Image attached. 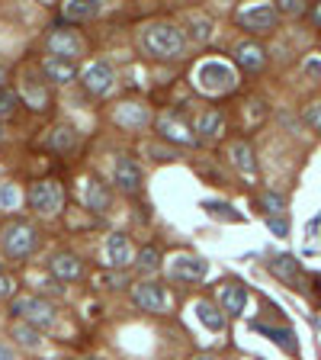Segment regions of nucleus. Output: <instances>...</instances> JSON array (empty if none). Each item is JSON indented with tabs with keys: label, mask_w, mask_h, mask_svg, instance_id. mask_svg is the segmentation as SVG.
Returning <instances> with one entry per match:
<instances>
[{
	"label": "nucleus",
	"mask_w": 321,
	"mask_h": 360,
	"mask_svg": "<svg viewBox=\"0 0 321 360\" xmlns=\"http://www.w3.org/2000/svg\"><path fill=\"white\" fill-rule=\"evenodd\" d=\"M142 42H145V48L151 52V55L177 58L180 52H184V46H186V36L177 26H171V23H155V26L145 29Z\"/></svg>",
	"instance_id": "f257e3e1"
},
{
	"label": "nucleus",
	"mask_w": 321,
	"mask_h": 360,
	"mask_svg": "<svg viewBox=\"0 0 321 360\" xmlns=\"http://www.w3.org/2000/svg\"><path fill=\"white\" fill-rule=\"evenodd\" d=\"M13 315H19V319H26V325H32V328H48V325H55V309H52V303H46L42 296H19V299H13Z\"/></svg>",
	"instance_id": "f03ea898"
},
{
	"label": "nucleus",
	"mask_w": 321,
	"mask_h": 360,
	"mask_svg": "<svg viewBox=\"0 0 321 360\" xmlns=\"http://www.w3.org/2000/svg\"><path fill=\"white\" fill-rule=\"evenodd\" d=\"M39 248V231L29 222H13L3 229V251L10 258H29Z\"/></svg>",
	"instance_id": "7ed1b4c3"
},
{
	"label": "nucleus",
	"mask_w": 321,
	"mask_h": 360,
	"mask_svg": "<svg viewBox=\"0 0 321 360\" xmlns=\"http://www.w3.org/2000/svg\"><path fill=\"white\" fill-rule=\"evenodd\" d=\"M196 84H200V91L206 93H225L235 87V71H231L225 61H202L196 68Z\"/></svg>",
	"instance_id": "20e7f679"
},
{
	"label": "nucleus",
	"mask_w": 321,
	"mask_h": 360,
	"mask_svg": "<svg viewBox=\"0 0 321 360\" xmlns=\"http://www.w3.org/2000/svg\"><path fill=\"white\" fill-rule=\"evenodd\" d=\"M280 23V13L270 3H257V7H248L238 13V26L248 29V32H270Z\"/></svg>",
	"instance_id": "39448f33"
},
{
	"label": "nucleus",
	"mask_w": 321,
	"mask_h": 360,
	"mask_svg": "<svg viewBox=\"0 0 321 360\" xmlns=\"http://www.w3.org/2000/svg\"><path fill=\"white\" fill-rule=\"evenodd\" d=\"M29 203L36 206L39 213H58L64 206V190L58 180H39L32 190H29Z\"/></svg>",
	"instance_id": "423d86ee"
},
{
	"label": "nucleus",
	"mask_w": 321,
	"mask_h": 360,
	"mask_svg": "<svg viewBox=\"0 0 321 360\" xmlns=\"http://www.w3.org/2000/svg\"><path fill=\"white\" fill-rule=\"evenodd\" d=\"M48 52L55 58H64V61H74V58L81 55V36L74 32V29H52L48 32Z\"/></svg>",
	"instance_id": "0eeeda50"
},
{
	"label": "nucleus",
	"mask_w": 321,
	"mask_h": 360,
	"mask_svg": "<svg viewBox=\"0 0 321 360\" xmlns=\"http://www.w3.org/2000/svg\"><path fill=\"white\" fill-rule=\"evenodd\" d=\"M209 274V264L202 258H193V254H180V258L171 260V277L184 280V283H196Z\"/></svg>",
	"instance_id": "6e6552de"
},
{
	"label": "nucleus",
	"mask_w": 321,
	"mask_h": 360,
	"mask_svg": "<svg viewBox=\"0 0 321 360\" xmlns=\"http://www.w3.org/2000/svg\"><path fill=\"white\" fill-rule=\"evenodd\" d=\"M113 84H116V74L106 61H93L87 71H84V87L90 93H110Z\"/></svg>",
	"instance_id": "1a4fd4ad"
},
{
	"label": "nucleus",
	"mask_w": 321,
	"mask_h": 360,
	"mask_svg": "<svg viewBox=\"0 0 321 360\" xmlns=\"http://www.w3.org/2000/svg\"><path fill=\"white\" fill-rule=\"evenodd\" d=\"M135 305L145 312H164L167 309V293L161 283H138L135 287Z\"/></svg>",
	"instance_id": "9d476101"
},
{
	"label": "nucleus",
	"mask_w": 321,
	"mask_h": 360,
	"mask_svg": "<svg viewBox=\"0 0 321 360\" xmlns=\"http://www.w3.org/2000/svg\"><path fill=\"white\" fill-rule=\"evenodd\" d=\"M157 132H161V139L174 142V145H196V135L186 129V122H180L174 113H167L157 120Z\"/></svg>",
	"instance_id": "9b49d317"
},
{
	"label": "nucleus",
	"mask_w": 321,
	"mask_h": 360,
	"mask_svg": "<svg viewBox=\"0 0 321 360\" xmlns=\"http://www.w3.org/2000/svg\"><path fill=\"white\" fill-rule=\"evenodd\" d=\"M235 61H238L244 71H260L266 65V52L257 42H238L235 46Z\"/></svg>",
	"instance_id": "f8f14e48"
},
{
	"label": "nucleus",
	"mask_w": 321,
	"mask_h": 360,
	"mask_svg": "<svg viewBox=\"0 0 321 360\" xmlns=\"http://www.w3.org/2000/svg\"><path fill=\"white\" fill-rule=\"evenodd\" d=\"M48 270H52L55 280H77L84 274L81 260L74 258V254H55V258L48 260Z\"/></svg>",
	"instance_id": "ddd939ff"
},
{
	"label": "nucleus",
	"mask_w": 321,
	"mask_h": 360,
	"mask_svg": "<svg viewBox=\"0 0 321 360\" xmlns=\"http://www.w3.org/2000/svg\"><path fill=\"white\" fill-rule=\"evenodd\" d=\"M244 305H248V290H244V283H225L222 287V309L225 312H231V315H238V312H244Z\"/></svg>",
	"instance_id": "4468645a"
},
{
	"label": "nucleus",
	"mask_w": 321,
	"mask_h": 360,
	"mask_svg": "<svg viewBox=\"0 0 321 360\" xmlns=\"http://www.w3.org/2000/svg\"><path fill=\"white\" fill-rule=\"evenodd\" d=\"M42 74H46L48 81H55V84H68V81H74L77 68H74V61H64V58L48 55L46 61H42Z\"/></svg>",
	"instance_id": "2eb2a0df"
},
{
	"label": "nucleus",
	"mask_w": 321,
	"mask_h": 360,
	"mask_svg": "<svg viewBox=\"0 0 321 360\" xmlns=\"http://www.w3.org/2000/svg\"><path fill=\"white\" fill-rule=\"evenodd\" d=\"M106 260H110L113 267H126L128 260H132V245H128L126 235H110L106 238Z\"/></svg>",
	"instance_id": "dca6fc26"
},
{
	"label": "nucleus",
	"mask_w": 321,
	"mask_h": 360,
	"mask_svg": "<svg viewBox=\"0 0 321 360\" xmlns=\"http://www.w3.org/2000/svg\"><path fill=\"white\" fill-rule=\"evenodd\" d=\"M116 184H119L122 190H128V193L142 187V171H138V164L132 158H119V161H116Z\"/></svg>",
	"instance_id": "f3484780"
},
{
	"label": "nucleus",
	"mask_w": 321,
	"mask_h": 360,
	"mask_svg": "<svg viewBox=\"0 0 321 360\" xmlns=\"http://www.w3.org/2000/svg\"><path fill=\"white\" fill-rule=\"evenodd\" d=\"M196 132H200L202 139H222V132H225V116H222L219 110L202 113L200 120H196Z\"/></svg>",
	"instance_id": "a211bd4d"
},
{
	"label": "nucleus",
	"mask_w": 321,
	"mask_h": 360,
	"mask_svg": "<svg viewBox=\"0 0 321 360\" xmlns=\"http://www.w3.org/2000/svg\"><path fill=\"white\" fill-rule=\"evenodd\" d=\"M231 161H235V167H238V171H244V174H254L257 161H254V148H251V142H235V145H231Z\"/></svg>",
	"instance_id": "6ab92c4d"
},
{
	"label": "nucleus",
	"mask_w": 321,
	"mask_h": 360,
	"mask_svg": "<svg viewBox=\"0 0 321 360\" xmlns=\"http://www.w3.org/2000/svg\"><path fill=\"white\" fill-rule=\"evenodd\" d=\"M113 203L110 190H106V184H100V180H93L90 187H87V206H90L93 213H106Z\"/></svg>",
	"instance_id": "aec40b11"
},
{
	"label": "nucleus",
	"mask_w": 321,
	"mask_h": 360,
	"mask_svg": "<svg viewBox=\"0 0 321 360\" xmlns=\"http://www.w3.org/2000/svg\"><path fill=\"white\" fill-rule=\"evenodd\" d=\"M196 315H200V322L206 325L209 332H222V328H225V315H222L212 303H206V299L196 303Z\"/></svg>",
	"instance_id": "412c9836"
},
{
	"label": "nucleus",
	"mask_w": 321,
	"mask_h": 360,
	"mask_svg": "<svg viewBox=\"0 0 321 360\" xmlns=\"http://www.w3.org/2000/svg\"><path fill=\"white\" fill-rule=\"evenodd\" d=\"M97 10H100V3H97V0H64L61 13L68 19H87V17H93Z\"/></svg>",
	"instance_id": "4be33fe9"
},
{
	"label": "nucleus",
	"mask_w": 321,
	"mask_h": 360,
	"mask_svg": "<svg viewBox=\"0 0 321 360\" xmlns=\"http://www.w3.org/2000/svg\"><path fill=\"white\" fill-rule=\"evenodd\" d=\"M270 270H273L280 280H289V283H293V280L299 277V260L289 258V254H276V258L270 260Z\"/></svg>",
	"instance_id": "5701e85b"
},
{
	"label": "nucleus",
	"mask_w": 321,
	"mask_h": 360,
	"mask_svg": "<svg viewBox=\"0 0 321 360\" xmlns=\"http://www.w3.org/2000/svg\"><path fill=\"white\" fill-rule=\"evenodd\" d=\"M254 328H257V332H264V334H270V338H273V341L280 344L283 351H289V354L299 351V344H295V334L293 332H286V328H270V325H260V322H257Z\"/></svg>",
	"instance_id": "b1692460"
},
{
	"label": "nucleus",
	"mask_w": 321,
	"mask_h": 360,
	"mask_svg": "<svg viewBox=\"0 0 321 360\" xmlns=\"http://www.w3.org/2000/svg\"><path fill=\"white\" fill-rule=\"evenodd\" d=\"M116 120L122 122V126H135V129H142L148 122V113L138 106V103H126V106H119V113H116Z\"/></svg>",
	"instance_id": "393cba45"
},
{
	"label": "nucleus",
	"mask_w": 321,
	"mask_h": 360,
	"mask_svg": "<svg viewBox=\"0 0 321 360\" xmlns=\"http://www.w3.org/2000/svg\"><path fill=\"white\" fill-rule=\"evenodd\" d=\"M13 338H17L23 348H29V351H36L39 344H42V334L32 328V325H26V322H19V325H13Z\"/></svg>",
	"instance_id": "a878e982"
},
{
	"label": "nucleus",
	"mask_w": 321,
	"mask_h": 360,
	"mask_svg": "<svg viewBox=\"0 0 321 360\" xmlns=\"http://www.w3.org/2000/svg\"><path fill=\"white\" fill-rule=\"evenodd\" d=\"M23 93H26V100H29V106H32V110H46V106H48L46 91H42V87H39V81H32V77H26V81H23Z\"/></svg>",
	"instance_id": "bb28decb"
},
{
	"label": "nucleus",
	"mask_w": 321,
	"mask_h": 360,
	"mask_svg": "<svg viewBox=\"0 0 321 360\" xmlns=\"http://www.w3.org/2000/svg\"><path fill=\"white\" fill-rule=\"evenodd\" d=\"M74 142H77V135L68 126L52 129V135H48V148H55V151H68V148H74Z\"/></svg>",
	"instance_id": "cd10ccee"
},
{
	"label": "nucleus",
	"mask_w": 321,
	"mask_h": 360,
	"mask_svg": "<svg viewBox=\"0 0 321 360\" xmlns=\"http://www.w3.org/2000/svg\"><path fill=\"white\" fill-rule=\"evenodd\" d=\"M157 264H161V254H157V248H151V245H148V248H142L138 251V258H135V267L138 270H157Z\"/></svg>",
	"instance_id": "c85d7f7f"
},
{
	"label": "nucleus",
	"mask_w": 321,
	"mask_h": 360,
	"mask_svg": "<svg viewBox=\"0 0 321 360\" xmlns=\"http://www.w3.org/2000/svg\"><path fill=\"white\" fill-rule=\"evenodd\" d=\"M17 91H10V87H0V120H10L13 113H17Z\"/></svg>",
	"instance_id": "c756f323"
},
{
	"label": "nucleus",
	"mask_w": 321,
	"mask_h": 360,
	"mask_svg": "<svg viewBox=\"0 0 321 360\" xmlns=\"http://www.w3.org/2000/svg\"><path fill=\"white\" fill-rule=\"evenodd\" d=\"M190 36L196 39V42H206V39L212 36V23L209 19H190Z\"/></svg>",
	"instance_id": "7c9ffc66"
},
{
	"label": "nucleus",
	"mask_w": 321,
	"mask_h": 360,
	"mask_svg": "<svg viewBox=\"0 0 321 360\" xmlns=\"http://www.w3.org/2000/svg\"><path fill=\"white\" fill-rule=\"evenodd\" d=\"M206 213L219 216V219H228V222H241V216L231 213V206H225V203H206Z\"/></svg>",
	"instance_id": "2f4dec72"
},
{
	"label": "nucleus",
	"mask_w": 321,
	"mask_h": 360,
	"mask_svg": "<svg viewBox=\"0 0 321 360\" xmlns=\"http://www.w3.org/2000/svg\"><path fill=\"white\" fill-rule=\"evenodd\" d=\"M17 203H19L17 187H13V184H3V187H0V206H3V209H13Z\"/></svg>",
	"instance_id": "473e14b6"
},
{
	"label": "nucleus",
	"mask_w": 321,
	"mask_h": 360,
	"mask_svg": "<svg viewBox=\"0 0 321 360\" xmlns=\"http://www.w3.org/2000/svg\"><path fill=\"white\" fill-rule=\"evenodd\" d=\"M305 3L302 0H280V7H276V13H289V17H302L305 13Z\"/></svg>",
	"instance_id": "72a5a7b5"
},
{
	"label": "nucleus",
	"mask_w": 321,
	"mask_h": 360,
	"mask_svg": "<svg viewBox=\"0 0 321 360\" xmlns=\"http://www.w3.org/2000/svg\"><path fill=\"white\" fill-rule=\"evenodd\" d=\"M260 203L266 206V213H270V216L283 213V196H280V193H264V200H260Z\"/></svg>",
	"instance_id": "f704fd0d"
},
{
	"label": "nucleus",
	"mask_w": 321,
	"mask_h": 360,
	"mask_svg": "<svg viewBox=\"0 0 321 360\" xmlns=\"http://www.w3.org/2000/svg\"><path fill=\"white\" fill-rule=\"evenodd\" d=\"M305 120H309V126H312V129H318V132H321V100H318V103H312V106L305 110Z\"/></svg>",
	"instance_id": "c9c22d12"
},
{
	"label": "nucleus",
	"mask_w": 321,
	"mask_h": 360,
	"mask_svg": "<svg viewBox=\"0 0 321 360\" xmlns=\"http://www.w3.org/2000/svg\"><path fill=\"white\" fill-rule=\"evenodd\" d=\"M10 296H13V280L0 270V299H10Z\"/></svg>",
	"instance_id": "e433bc0d"
},
{
	"label": "nucleus",
	"mask_w": 321,
	"mask_h": 360,
	"mask_svg": "<svg viewBox=\"0 0 321 360\" xmlns=\"http://www.w3.org/2000/svg\"><path fill=\"white\" fill-rule=\"evenodd\" d=\"M270 229H273L276 235H286V231H289V222L280 219V216H270Z\"/></svg>",
	"instance_id": "4c0bfd02"
},
{
	"label": "nucleus",
	"mask_w": 321,
	"mask_h": 360,
	"mask_svg": "<svg viewBox=\"0 0 321 360\" xmlns=\"http://www.w3.org/2000/svg\"><path fill=\"white\" fill-rule=\"evenodd\" d=\"M0 360H19L17 351H13V348H10L7 341H0Z\"/></svg>",
	"instance_id": "58836bf2"
},
{
	"label": "nucleus",
	"mask_w": 321,
	"mask_h": 360,
	"mask_svg": "<svg viewBox=\"0 0 321 360\" xmlns=\"http://www.w3.org/2000/svg\"><path fill=\"white\" fill-rule=\"evenodd\" d=\"M305 74H315V77H321V61H309V65H305Z\"/></svg>",
	"instance_id": "ea45409f"
},
{
	"label": "nucleus",
	"mask_w": 321,
	"mask_h": 360,
	"mask_svg": "<svg viewBox=\"0 0 321 360\" xmlns=\"http://www.w3.org/2000/svg\"><path fill=\"white\" fill-rule=\"evenodd\" d=\"M106 283H110L113 290H119L122 287V277H116V274H106Z\"/></svg>",
	"instance_id": "a19ab883"
},
{
	"label": "nucleus",
	"mask_w": 321,
	"mask_h": 360,
	"mask_svg": "<svg viewBox=\"0 0 321 360\" xmlns=\"http://www.w3.org/2000/svg\"><path fill=\"white\" fill-rule=\"evenodd\" d=\"M312 17H315V19H318V23H321V7H318V10H315V13H312Z\"/></svg>",
	"instance_id": "79ce46f5"
},
{
	"label": "nucleus",
	"mask_w": 321,
	"mask_h": 360,
	"mask_svg": "<svg viewBox=\"0 0 321 360\" xmlns=\"http://www.w3.org/2000/svg\"><path fill=\"white\" fill-rule=\"evenodd\" d=\"M196 360H215V357H209V354H202V357H196Z\"/></svg>",
	"instance_id": "37998d69"
},
{
	"label": "nucleus",
	"mask_w": 321,
	"mask_h": 360,
	"mask_svg": "<svg viewBox=\"0 0 321 360\" xmlns=\"http://www.w3.org/2000/svg\"><path fill=\"white\" fill-rule=\"evenodd\" d=\"M244 360H260V357H244Z\"/></svg>",
	"instance_id": "c03bdc74"
},
{
	"label": "nucleus",
	"mask_w": 321,
	"mask_h": 360,
	"mask_svg": "<svg viewBox=\"0 0 321 360\" xmlns=\"http://www.w3.org/2000/svg\"><path fill=\"white\" fill-rule=\"evenodd\" d=\"M0 81H3V77H0Z\"/></svg>",
	"instance_id": "a18cd8bd"
},
{
	"label": "nucleus",
	"mask_w": 321,
	"mask_h": 360,
	"mask_svg": "<svg viewBox=\"0 0 321 360\" xmlns=\"http://www.w3.org/2000/svg\"><path fill=\"white\" fill-rule=\"evenodd\" d=\"M0 135H3V132H0Z\"/></svg>",
	"instance_id": "49530a36"
}]
</instances>
